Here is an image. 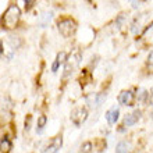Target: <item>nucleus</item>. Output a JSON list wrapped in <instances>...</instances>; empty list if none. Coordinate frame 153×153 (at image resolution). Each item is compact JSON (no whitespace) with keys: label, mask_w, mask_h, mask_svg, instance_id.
<instances>
[{"label":"nucleus","mask_w":153,"mask_h":153,"mask_svg":"<svg viewBox=\"0 0 153 153\" xmlns=\"http://www.w3.org/2000/svg\"><path fill=\"white\" fill-rule=\"evenodd\" d=\"M148 96H149V102H150V105H153V93H148Z\"/></svg>","instance_id":"obj_19"},{"label":"nucleus","mask_w":153,"mask_h":153,"mask_svg":"<svg viewBox=\"0 0 153 153\" xmlns=\"http://www.w3.org/2000/svg\"><path fill=\"white\" fill-rule=\"evenodd\" d=\"M50 20H52V13H46V14H43V16H40V21H39V24L42 28H45L46 25L50 22Z\"/></svg>","instance_id":"obj_13"},{"label":"nucleus","mask_w":153,"mask_h":153,"mask_svg":"<svg viewBox=\"0 0 153 153\" xmlns=\"http://www.w3.org/2000/svg\"><path fill=\"white\" fill-rule=\"evenodd\" d=\"M116 153H131V145L128 142L121 141L116 148Z\"/></svg>","instance_id":"obj_11"},{"label":"nucleus","mask_w":153,"mask_h":153,"mask_svg":"<svg viewBox=\"0 0 153 153\" xmlns=\"http://www.w3.org/2000/svg\"><path fill=\"white\" fill-rule=\"evenodd\" d=\"M131 4H132L134 8H137V7H139V6H141V1H132Z\"/></svg>","instance_id":"obj_18"},{"label":"nucleus","mask_w":153,"mask_h":153,"mask_svg":"<svg viewBox=\"0 0 153 153\" xmlns=\"http://www.w3.org/2000/svg\"><path fill=\"white\" fill-rule=\"evenodd\" d=\"M61 145H63V138H61V135H59V137L53 138L52 143L48 146H45L40 153H57L59 149L61 148Z\"/></svg>","instance_id":"obj_6"},{"label":"nucleus","mask_w":153,"mask_h":153,"mask_svg":"<svg viewBox=\"0 0 153 153\" xmlns=\"http://www.w3.org/2000/svg\"><path fill=\"white\" fill-rule=\"evenodd\" d=\"M1 149L3 150L11 149V142H10V139H8L7 137H3V139H1Z\"/></svg>","instance_id":"obj_15"},{"label":"nucleus","mask_w":153,"mask_h":153,"mask_svg":"<svg viewBox=\"0 0 153 153\" xmlns=\"http://www.w3.org/2000/svg\"><path fill=\"white\" fill-rule=\"evenodd\" d=\"M33 4H35V1L33 0H27L25 1V10L28 11V10H31V8L33 7Z\"/></svg>","instance_id":"obj_17"},{"label":"nucleus","mask_w":153,"mask_h":153,"mask_svg":"<svg viewBox=\"0 0 153 153\" xmlns=\"http://www.w3.org/2000/svg\"><path fill=\"white\" fill-rule=\"evenodd\" d=\"M118 116H120V110H118V107H116V106L106 111V120H107V123H109L110 125L116 124L117 120H118Z\"/></svg>","instance_id":"obj_7"},{"label":"nucleus","mask_w":153,"mask_h":153,"mask_svg":"<svg viewBox=\"0 0 153 153\" xmlns=\"http://www.w3.org/2000/svg\"><path fill=\"white\" fill-rule=\"evenodd\" d=\"M106 100V95L103 93H99V95H91V96L86 97V102H88V105H91L93 107H99V106Z\"/></svg>","instance_id":"obj_8"},{"label":"nucleus","mask_w":153,"mask_h":153,"mask_svg":"<svg viewBox=\"0 0 153 153\" xmlns=\"http://www.w3.org/2000/svg\"><path fill=\"white\" fill-rule=\"evenodd\" d=\"M139 118H141V111H139V110H135L134 113H129L124 117V125L131 127V125L137 124Z\"/></svg>","instance_id":"obj_9"},{"label":"nucleus","mask_w":153,"mask_h":153,"mask_svg":"<svg viewBox=\"0 0 153 153\" xmlns=\"http://www.w3.org/2000/svg\"><path fill=\"white\" fill-rule=\"evenodd\" d=\"M78 153H92V143H91V142H85V143H82Z\"/></svg>","instance_id":"obj_14"},{"label":"nucleus","mask_w":153,"mask_h":153,"mask_svg":"<svg viewBox=\"0 0 153 153\" xmlns=\"http://www.w3.org/2000/svg\"><path fill=\"white\" fill-rule=\"evenodd\" d=\"M46 123H48V117L46 116H40L39 118H38V124H36V132L38 134H42Z\"/></svg>","instance_id":"obj_12"},{"label":"nucleus","mask_w":153,"mask_h":153,"mask_svg":"<svg viewBox=\"0 0 153 153\" xmlns=\"http://www.w3.org/2000/svg\"><path fill=\"white\" fill-rule=\"evenodd\" d=\"M21 11L17 4H10L1 17V27L6 29H14L20 21Z\"/></svg>","instance_id":"obj_1"},{"label":"nucleus","mask_w":153,"mask_h":153,"mask_svg":"<svg viewBox=\"0 0 153 153\" xmlns=\"http://www.w3.org/2000/svg\"><path fill=\"white\" fill-rule=\"evenodd\" d=\"M146 65L149 67V70H153V52L149 53V56H148V60H146Z\"/></svg>","instance_id":"obj_16"},{"label":"nucleus","mask_w":153,"mask_h":153,"mask_svg":"<svg viewBox=\"0 0 153 153\" xmlns=\"http://www.w3.org/2000/svg\"><path fill=\"white\" fill-rule=\"evenodd\" d=\"M67 59H68V57H67V53H65V52H60V53H59V54H57V57H56V60H54V63H53V65H52V71H53V73H56L61 64H65Z\"/></svg>","instance_id":"obj_10"},{"label":"nucleus","mask_w":153,"mask_h":153,"mask_svg":"<svg viewBox=\"0 0 153 153\" xmlns=\"http://www.w3.org/2000/svg\"><path fill=\"white\" fill-rule=\"evenodd\" d=\"M88 118V110L85 107H75V109L71 111V121L76 127H79L82 123H85Z\"/></svg>","instance_id":"obj_4"},{"label":"nucleus","mask_w":153,"mask_h":153,"mask_svg":"<svg viewBox=\"0 0 153 153\" xmlns=\"http://www.w3.org/2000/svg\"><path fill=\"white\" fill-rule=\"evenodd\" d=\"M57 29L63 38H71L76 31V22L73 18H63L57 22Z\"/></svg>","instance_id":"obj_2"},{"label":"nucleus","mask_w":153,"mask_h":153,"mask_svg":"<svg viewBox=\"0 0 153 153\" xmlns=\"http://www.w3.org/2000/svg\"><path fill=\"white\" fill-rule=\"evenodd\" d=\"M79 61H81V54L78 52L73 53L71 56L67 59V61H65L64 64V76L70 75V74L73 73L74 70L79 65Z\"/></svg>","instance_id":"obj_3"},{"label":"nucleus","mask_w":153,"mask_h":153,"mask_svg":"<svg viewBox=\"0 0 153 153\" xmlns=\"http://www.w3.org/2000/svg\"><path fill=\"white\" fill-rule=\"evenodd\" d=\"M135 102V93L132 91H123L118 95V103L123 106H132Z\"/></svg>","instance_id":"obj_5"}]
</instances>
